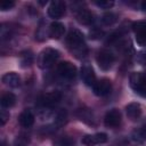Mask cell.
Returning a JSON list of instances; mask_svg holds the SVG:
<instances>
[{
  "label": "cell",
  "mask_w": 146,
  "mask_h": 146,
  "mask_svg": "<svg viewBox=\"0 0 146 146\" xmlns=\"http://www.w3.org/2000/svg\"><path fill=\"white\" fill-rule=\"evenodd\" d=\"M66 43L71 49V51L73 52V55H75V57L78 58H83L88 52L87 46L84 43L83 34L76 29H73L68 32L66 36Z\"/></svg>",
  "instance_id": "6da1fadb"
},
{
  "label": "cell",
  "mask_w": 146,
  "mask_h": 146,
  "mask_svg": "<svg viewBox=\"0 0 146 146\" xmlns=\"http://www.w3.org/2000/svg\"><path fill=\"white\" fill-rule=\"evenodd\" d=\"M59 57V51L54 48H46L43 49L38 57V64L41 68H49L51 67Z\"/></svg>",
  "instance_id": "7a4b0ae2"
},
{
  "label": "cell",
  "mask_w": 146,
  "mask_h": 146,
  "mask_svg": "<svg viewBox=\"0 0 146 146\" xmlns=\"http://www.w3.org/2000/svg\"><path fill=\"white\" fill-rule=\"evenodd\" d=\"M62 99V94L57 90L55 91H50L47 92L44 95H42L39 98V105L42 106L43 108H50L52 106H55L56 104H58Z\"/></svg>",
  "instance_id": "3957f363"
},
{
  "label": "cell",
  "mask_w": 146,
  "mask_h": 146,
  "mask_svg": "<svg viewBox=\"0 0 146 146\" xmlns=\"http://www.w3.org/2000/svg\"><path fill=\"white\" fill-rule=\"evenodd\" d=\"M96 60H97V64L98 66L104 70V71H107L112 67L113 63H114V55L106 50V49H103L100 50L98 54H97V57H96Z\"/></svg>",
  "instance_id": "277c9868"
},
{
  "label": "cell",
  "mask_w": 146,
  "mask_h": 146,
  "mask_svg": "<svg viewBox=\"0 0 146 146\" xmlns=\"http://www.w3.org/2000/svg\"><path fill=\"white\" fill-rule=\"evenodd\" d=\"M57 71H58V74L63 79H66V80L74 79L76 76V73H78V70H76L75 65H73L70 62H62V63H59L58 67H57Z\"/></svg>",
  "instance_id": "5b68a950"
},
{
  "label": "cell",
  "mask_w": 146,
  "mask_h": 146,
  "mask_svg": "<svg viewBox=\"0 0 146 146\" xmlns=\"http://www.w3.org/2000/svg\"><path fill=\"white\" fill-rule=\"evenodd\" d=\"M130 87L135 90V91H144L146 88V74L141 73V72H133L130 75Z\"/></svg>",
  "instance_id": "8992f818"
},
{
  "label": "cell",
  "mask_w": 146,
  "mask_h": 146,
  "mask_svg": "<svg viewBox=\"0 0 146 146\" xmlns=\"http://www.w3.org/2000/svg\"><path fill=\"white\" fill-rule=\"evenodd\" d=\"M121 113L119 110L116 108H112L106 114H105V117H104V123L106 127L108 128H116L120 125L121 123Z\"/></svg>",
  "instance_id": "52a82bcc"
},
{
  "label": "cell",
  "mask_w": 146,
  "mask_h": 146,
  "mask_svg": "<svg viewBox=\"0 0 146 146\" xmlns=\"http://www.w3.org/2000/svg\"><path fill=\"white\" fill-rule=\"evenodd\" d=\"M111 89H112V83L108 79H100V80L96 81V83L92 87V90H94L95 95L100 96V97L106 96L107 94H110Z\"/></svg>",
  "instance_id": "ba28073f"
},
{
  "label": "cell",
  "mask_w": 146,
  "mask_h": 146,
  "mask_svg": "<svg viewBox=\"0 0 146 146\" xmlns=\"http://www.w3.org/2000/svg\"><path fill=\"white\" fill-rule=\"evenodd\" d=\"M107 140V135L104 132H98L94 135H87L82 138V144L86 146H95V145H100L106 143Z\"/></svg>",
  "instance_id": "9c48e42d"
},
{
  "label": "cell",
  "mask_w": 146,
  "mask_h": 146,
  "mask_svg": "<svg viewBox=\"0 0 146 146\" xmlns=\"http://www.w3.org/2000/svg\"><path fill=\"white\" fill-rule=\"evenodd\" d=\"M132 29L136 35V42L141 47L146 46V23L137 22L132 25Z\"/></svg>",
  "instance_id": "30bf717a"
},
{
  "label": "cell",
  "mask_w": 146,
  "mask_h": 146,
  "mask_svg": "<svg viewBox=\"0 0 146 146\" xmlns=\"http://www.w3.org/2000/svg\"><path fill=\"white\" fill-rule=\"evenodd\" d=\"M65 13V3L60 0H55L50 2L48 7V15L51 18H60Z\"/></svg>",
  "instance_id": "8fae6325"
},
{
  "label": "cell",
  "mask_w": 146,
  "mask_h": 146,
  "mask_svg": "<svg viewBox=\"0 0 146 146\" xmlns=\"http://www.w3.org/2000/svg\"><path fill=\"white\" fill-rule=\"evenodd\" d=\"M81 79L87 86L94 87V84L96 83V75H95V72L91 68V66L83 65L81 67Z\"/></svg>",
  "instance_id": "7c38bea8"
},
{
  "label": "cell",
  "mask_w": 146,
  "mask_h": 146,
  "mask_svg": "<svg viewBox=\"0 0 146 146\" xmlns=\"http://www.w3.org/2000/svg\"><path fill=\"white\" fill-rule=\"evenodd\" d=\"M75 17H76V21L82 24V25H90L92 22H94V15L90 10L83 8V9H79L76 13H75Z\"/></svg>",
  "instance_id": "4fadbf2b"
},
{
  "label": "cell",
  "mask_w": 146,
  "mask_h": 146,
  "mask_svg": "<svg viewBox=\"0 0 146 146\" xmlns=\"http://www.w3.org/2000/svg\"><path fill=\"white\" fill-rule=\"evenodd\" d=\"M64 32H65V26L63 23L60 22H52L50 25H49V30H48V33L50 35V38L52 39H60L63 35H64Z\"/></svg>",
  "instance_id": "5bb4252c"
},
{
  "label": "cell",
  "mask_w": 146,
  "mask_h": 146,
  "mask_svg": "<svg viewBox=\"0 0 146 146\" xmlns=\"http://www.w3.org/2000/svg\"><path fill=\"white\" fill-rule=\"evenodd\" d=\"M18 122H19V124H21L23 128H30V127H32L33 123H34V115H33L32 111L29 110V108L24 110V111L19 114Z\"/></svg>",
  "instance_id": "9a60e30c"
},
{
  "label": "cell",
  "mask_w": 146,
  "mask_h": 146,
  "mask_svg": "<svg viewBox=\"0 0 146 146\" xmlns=\"http://www.w3.org/2000/svg\"><path fill=\"white\" fill-rule=\"evenodd\" d=\"M2 82L10 87V88H17L19 84H21V78L17 73L15 72H9V73H6L3 76H2Z\"/></svg>",
  "instance_id": "2e32d148"
},
{
  "label": "cell",
  "mask_w": 146,
  "mask_h": 146,
  "mask_svg": "<svg viewBox=\"0 0 146 146\" xmlns=\"http://www.w3.org/2000/svg\"><path fill=\"white\" fill-rule=\"evenodd\" d=\"M125 112H127V115H128L129 119L136 120L141 114V106H140L139 103H130V104L127 105Z\"/></svg>",
  "instance_id": "e0dca14e"
},
{
  "label": "cell",
  "mask_w": 146,
  "mask_h": 146,
  "mask_svg": "<svg viewBox=\"0 0 146 146\" xmlns=\"http://www.w3.org/2000/svg\"><path fill=\"white\" fill-rule=\"evenodd\" d=\"M33 59H34V56H33L32 51H30V50H24L19 55V63H21L22 67L30 66L33 63Z\"/></svg>",
  "instance_id": "ac0fdd59"
},
{
  "label": "cell",
  "mask_w": 146,
  "mask_h": 146,
  "mask_svg": "<svg viewBox=\"0 0 146 146\" xmlns=\"http://www.w3.org/2000/svg\"><path fill=\"white\" fill-rule=\"evenodd\" d=\"M0 103H1L2 108L13 107L15 105V103H16V97H15V95L13 92H6V94L2 95Z\"/></svg>",
  "instance_id": "d6986e66"
},
{
  "label": "cell",
  "mask_w": 146,
  "mask_h": 146,
  "mask_svg": "<svg viewBox=\"0 0 146 146\" xmlns=\"http://www.w3.org/2000/svg\"><path fill=\"white\" fill-rule=\"evenodd\" d=\"M116 21H117V16H116L115 14H113V13H106V14H104L103 17H102L103 24H104V25H107V26L113 25Z\"/></svg>",
  "instance_id": "ffe728a7"
},
{
  "label": "cell",
  "mask_w": 146,
  "mask_h": 146,
  "mask_svg": "<svg viewBox=\"0 0 146 146\" xmlns=\"http://www.w3.org/2000/svg\"><path fill=\"white\" fill-rule=\"evenodd\" d=\"M74 140L71 137H60L54 141V146H73Z\"/></svg>",
  "instance_id": "44dd1931"
},
{
  "label": "cell",
  "mask_w": 146,
  "mask_h": 146,
  "mask_svg": "<svg viewBox=\"0 0 146 146\" xmlns=\"http://www.w3.org/2000/svg\"><path fill=\"white\" fill-rule=\"evenodd\" d=\"M0 38L2 41L11 38V29L9 26H7L6 24H2L0 27Z\"/></svg>",
  "instance_id": "7402d4cb"
},
{
  "label": "cell",
  "mask_w": 146,
  "mask_h": 146,
  "mask_svg": "<svg viewBox=\"0 0 146 146\" xmlns=\"http://www.w3.org/2000/svg\"><path fill=\"white\" fill-rule=\"evenodd\" d=\"M95 5L103 9H110L113 7L114 2L112 0H97V1H95Z\"/></svg>",
  "instance_id": "603a6c76"
},
{
  "label": "cell",
  "mask_w": 146,
  "mask_h": 146,
  "mask_svg": "<svg viewBox=\"0 0 146 146\" xmlns=\"http://www.w3.org/2000/svg\"><path fill=\"white\" fill-rule=\"evenodd\" d=\"M14 6H15V2L11 1V0H2V1L0 2V9H1L2 11H6V10L11 9Z\"/></svg>",
  "instance_id": "cb8c5ba5"
},
{
  "label": "cell",
  "mask_w": 146,
  "mask_h": 146,
  "mask_svg": "<svg viewBox=\"0 0 146 146\" xmlns=\"http://www.w3.org/2000/svg\"><path fill=\"white\" fill-rule=\"evenodd\" d=\"M66 117H67L66 112H65L64 110H63V111H59L58 114H57V116H56V123H57L58 125L64 124V123L66 122Z\"/></svg>",
  "instance_id": "d4e9b609"
},
{
  "label": "cell",
  "mask_w": 146,
  "mask_h": 146,
  "mask_svg": "<svg viewBox=\"0 0 146 146\" xmlns=\"http://www.w3.org/2000/svg\"><path fill=\"white\" fill-rule=\"evenodd\" d=\"M8 119H9V113H8L5 108H2L1 112H0V124L3 125V124L7 122Z\"/></svg>",
  "instance_id": "484cf974"
},
{
  "label": "cell",
  "mask_w": 146,
  "mask_h": 146,
  "mask_svg": "<svg viewBox=\"0 0 146 146\" xmlns=\"http://www.w3.org/2000/svg\"><path fill=\"white\" fill-rule=\"evenodd\" d=\"M140 136H141V138L146 139V124L141 128V130H140Z\"/></svg>",
  "instance_id": "4316f807"
},
{
  "label": "cell",
  "mask_w": 146,
  "mask_h": 146,
  "mask_svg": "<svg viewBox=\"0 0 146 146\" xmlns=\"http://www.w3.org/2000/svg\"><path fill=\"white\" fill-rule=\"evenodd\" d=\"M141 9H143L144 11H146V0L141 2Z\"/></svg>",
  "instance_id": "83f0119b"
},
{
  "label": "cell",
  "mask_w": 146,
  "mask_h": 146,
  "mask_svg": "<svg viewBox=\"0 0 146 146\" xmlns=\"http://www.w3.org/2000/svg\"><path fill=\"white\" fill-rule=\"evenodd\" d=\"M1 146H6V145H5V143H3V141H2V144H1Z\"/></svg>",
  "instance_id": "f1b7e54d"
},
{
  "label": "cell",
  "mask_w": 146,
  "mask_h": 146,
  "mask_svg": "<svg viewBox=\"0 0 146 146\" xmlns=\"http://www.w3.org/2000/svg\"><path fill=\"white\" fill-rule=\"evenodd\" d=\"M19 146H24V145H19Z\"/></svg>",
  "instance_id": "f546056e"
}]
</instances>
